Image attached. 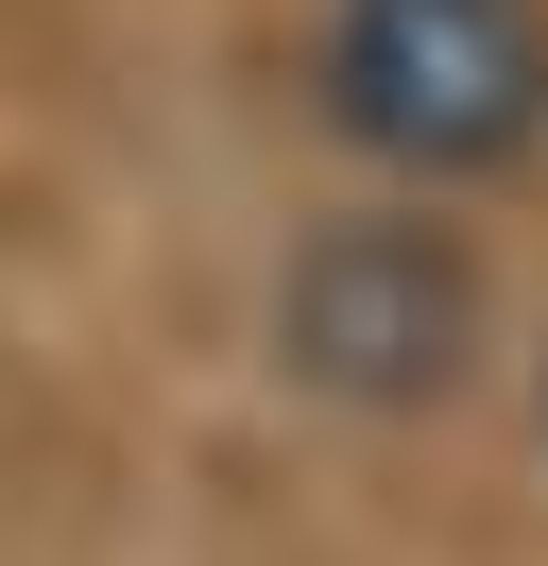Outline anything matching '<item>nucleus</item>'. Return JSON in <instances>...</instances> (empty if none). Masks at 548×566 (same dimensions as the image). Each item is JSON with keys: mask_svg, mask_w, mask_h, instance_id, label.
I'll return each mask as SVG.
<instances>
[{"mask_svg": "<svg viewBox=\"0 0 548 566\" xmlns=\"http://www.w3.org/2000/svg\"><path fill=\"white\" fill-rule=\"evenodd\" d=\"M326 120L411 189H479L548 138V0H326Z\"/></svg>", "mask_w": 548, "mask_h": 566, "instance_id": "nucleus-1", "label": "nucleus"}, {"mask_svg": "<svg viewBox=\"0 0 548 566\" xmlns=\"http://www.w3.org/2000/svg\"><path fill=\"white\" fill-rule=\"evenodd\" d=\"M274 360H292L308 395H342V412H429V395L479 360V258H463V223H429V207L308 223L292 275H274Z\"/></svg>", "mask_w": 548, "mask_h": 566, "instance_id": "nucleus-2", "label": "nucleus"}]
</instances>
